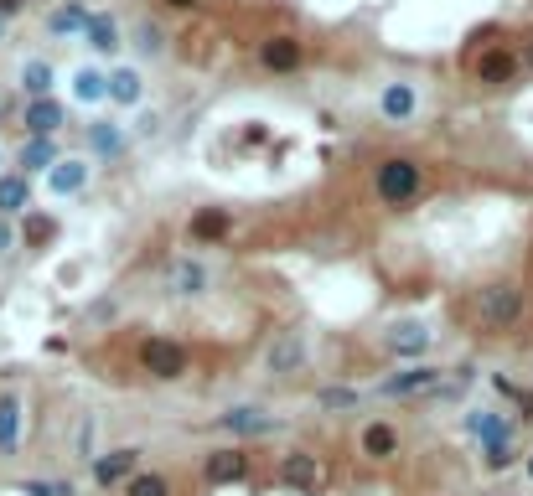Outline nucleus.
I'll return each instance as SVG.
<instances>
[{
	"instance_id": "nucleus-18",
	"label": "nucleus",
	"mask_w": 533,
	"mask_h": 496,
	"mask_svg": "<svg viewBox=\"0 0 533 496\" xmlns=\"http://www.w3.org/2000/svg\"><path fill=\"white\" fill-rule=\"evenodd\" d=\"M16 161H21V176H47L63 155H57V140H26Z\"/></svg>"
},
{
	"instance_id": "nucleus-29",
	"label": "nucleus",
	"mask_w": 533,
	"mask_h": 496,
	"mask_svg": "<svg viewBox=\"0 0 533 496\" xmlns=\"http://www.w3.org/2000/svg\"><path fill=\"white\" fill-rule=\"evenodd\" d=\"M125 496H171V481L156 476V471H145V476H135V481L125 486Z\"/></svg>"
},
{
	"instance_id": "nucleus-5",
	"label": "nucleus",
	"mask_w": 533,
	"mask_h": 496,
	"mask_svg": "<svg viewBox=\"0 0 533 496\" xmlns=\"http://www.w3.org/2000/svg\"><path fill=\"white\" fill-rule=\"evenodd\" d=\"M207 285H213L207 264H197V259H171L166 264V290L176 300H197V295H207Z\"/></svg>"
},
{
	"instance_id": "nucleus-34",
	"label": "nucleus",
	"mask_w": 533,
	"mask_h": 496,
	"mask_svg": "<svg viewBox=\"0 0 533 496\" xmlns=\"http://www.w3.org/2000/svg\"><path fill=\"white\" fill-rule=\"evenodd\" d=\"M166 6H176V11H192V6H202V0H166Z\"/></svg>"
},
{
	"instance_id": "nucleus-21",
	"label": "nucleus",
	"mask_w": 533,
	"mask_h": 496,
	"mask_svg": "<svg viewBox=\"0 0 533 496\" xmlns=\"http://www.w3.org/2000/svg\"><path fill=\"white\" fill-rule=\"evenodd\" d=\"M259 62L270 73H290L295 62H301V42H295V37H270V42L259 47Z\"/></svg>"
},
{
	"instance_id": "nucleus-15",
	"label": "nucleus",
	"mask_w": 533,
	"mask_h": 496,
	"mask_svg": "<svg viewBox=\"0 0 533 496\" xmlns=\"http://www.w3.org/2000/svg\"><path fill=\"white\" fill-rule=\"evenodd\" d=\"M16 83L26 88V99H52V83H57V68H52V62L47 57H26L21 62V68H16Z\"/></svg>"
},
{
	"instance_id": "nucleus-27",
	"label": "nucleus",
	"mask_w": 533,
	"mask_h": 496,
	"mask_svg": "<svg viewBox=\"0 0 533 496\" xmlns=\"http://www.w3.org/2000/svg\"><path fill=\"white\" fill-rule=\"evenodd\" d=\"M94 440H99V419L83 414V419H78V434H73V455H78V460H99V455H94Z\"/></svg>"
},
{
	"instance_id": "nucleus-23",
	"label": "nucleus",
	"mask_w": 533,
	"mask_h": 496,
	"mask_svg": "<svg viewBox=\"0 0 533 496\" xmlns=\"http://www.w3.org/2000/svg\"><path fill=\"white\" fill-rule=\"evenodd\" d=\"M26 202H32V181H26L21 171H6L0 176V217L26 212Z\"/></svg>"
},
{
	"instance_id": "nucleus-32",
	"label": "nucleus",
	"mask_w": 533,
	"mask_h": 496,
	"mask_svg": "<svg viewBox=\"0 0 533 496\" xmlns=\"http://www.w3.org/2000/svg\"><path fill=\"white\" fill-rule=\"evenodd\" d=\"M125 130H130L135 140H151V135L161 130V114H151V109H145V114H135V124H125Z\"/></svg>"
},
{
	"instance_id": "nucleus-12",
	"label": "nucleus",
	"mask_w": 533,
	"mask_h": 496,
	"mask_svg": "<svg viewBox=\"0 0 533 496\" xmlns=\"http://www.w3.org/2000/svg\"><path fill=\"white\" fill-rule=\"evenodd\" d=\"M202 471H207V481H213V486H233V481H244L249 476V455L244 450H213V455H207L202 460Z\"/></svg>"
},
{
	"instance_id": "nucleus-10",
	"label": "nucleus",
	"mask_w": 533,
	"mask_h": 496,
	"mask_svg": "<svg viewBox=\"0 0 533 496\" xmlns=\"http://www.w3.org/2000/svg\"><path fill=\"white\" fill-rule=\"evenodd\" d=\"M135 460H140V450H104L99 460H94V481L99 486H130L135 481Z\"/></svg>"
},
{
	"instance_id": "nucleus-20",
	"label": "nucleus",
	"mask_w": 533,
	"mask_h": 496,
	"mask_svg": "<svg viewBox=\"0 0 533 496\" xmlns=\"http://www.w3.org/2000/svg\"><path fill=\"white\" fill-rule=\"evenodd\" d=\"M83 42H88V52H104L109 57L114 47H120V21L94 11V16H88V26H83Z\"/></svg>"
},
{
	"instance_id": "nucleus-14",
	"label": "nucleus",
	"mask_w": 533,
	"mask_h": 496,
	"mask_svg": "<svg viewBox=\"0 0 533 496\" xmlns=\"http://www.w3.org/2000/svg\"><path fill=\"white\" fill-rule=\"evenodd\" d=\"M414 109H420V93H414V83H383V93H378V114H383V119L404 124V119H414Z\"/></svg>"
},
{
	"instance_id": "nucleus-24",
	"label": "nucleus",
	"mask_w": 533,
	"mask_h": 496,
	"mask_svg": "<svg viewBox=\"0 0 533 496\" xmlns=\"http://www.w3.org/2000/svg\"><path fill=\"white\" fill-rule=\"evenodd\" d=\"M88 150L94 155H120L125 150V130L114 119H94L88 124Z\"/></svg>"
},
{
	"instance_id": "nucleus-37",
	"label": "nucleus",
	"mask_w": 533,
	"mask_h": 496,
	"mask_svg": "<svg viewBox=\"0 0 533 496\" xmlns=\"http://www.w3.org/2000/svg\"><path fill=\"white\" fill-rule=\"evenodd\" d=\"M0 37H6V16H0Z\"/></svg>"
},
{
	"instance_id": "nucleus-38",
	"label": "nucleus",
	"mask_w": 533,
	"mask_h": 496,
	"mask_svg": "<svg viewBox=\"0 0 533 496\" xmlns=\"http://www.w3.org/2000/svg\"><path fill=\"white\" fill-rule=\"evenodd\" d=\"M528 476H533V455H528Z\"/></svg>"
},
{
	"instance_id": "nucleus-8",
	"label": "nucleus",
	"mask_w": 533,
	"mask_h": 496,
	"mask_svg": "<svg viewBox=\"0 0 533 496\" xmlns=\"http://www.w3.org/2000/svg\"><path fill=\"white\" fill-rule=\"evenodd\" d=\"M435 388H440V367H430V362H414V367L394 372V378L383 383L378 393H383V398H409V393H435Z\"/></svg>"
},
{
	"instance_id": "nucleus-26",
	"label": "nucleus",
	"mask_w": 533,
	"mask_h": 496,
	"mask_svg": "<svg viewBox=\"0 0 533 496\" xmlns=\"http://www.w3.org/2000/svg\"><path fill=\"white\" fill-rule=\"evenodd\" d=\"M513 68H518V57H513V52H487V57L477 62V78H482V83H508Z\"/></svg>"
},
{
	"instance_id": "nucleus-25",
	"label": "nucleus",
	"mask_w": 533,
	"mask_h": 496,
	"mask_svg": "<svg viewBox=\"0 0 533 496\" xmlns=\"http://www.w3.org/2000/svg\"><path fill=\"white\" fill-rule=\"evenodd\" d=\"M394 450H399L394 424H368V429H363V455H368V460H389Z\"/></svg>"
},
{
	"instance_id": "nucleus-35",
	"label": "nucleus",
	"mask_w": 533,
	"mask_h": 496,
	"mask_svg": "<svg viewBox=\"0 0 533 496\" xmlns=\"http://www.w3.org/2000/svg\"><path fill=\"white\" fill-rule=\"evenodd\" d=\"M523 62H528V68H533V42H528V47H523Z\"/></svg>"
},
{
	"instance_id": "nucleus-7",
	"label": "nucleus",
	"mask_w": 533,
	"mask_h": 496,
	"mask_svg": "<svg viewBox=\"0 0 533 496\" xmlns=\"http://www.w3.org/2000/svg\"><path fill=\"white\" fill-rule=\"evenodd\" d=\"M264 367L275 372V378H285V372H301L306 367V336L301 331H280L270 341V352H264Z\"/></svg>"
},
{
	"instance_id": "nucleus-6",
	"label": "nucleus",
	"mask_w": 533,
	"mask_h": 496,
	"mask_svg": "<svg viewBox=\"0 0 533 496\" xmlns=\"http://www.w3.org/2000/svg\"><path fill=\"white\" fill-rule=\"evenodd\" d=\"M88 176H94V166L83 161V155H63L52 171H47V197H78Z\"/></svg>"
},
{
	"instance_id": "nucleus-30",
	"label": "nucleus",
	"mask_w": 533,
	"mask_h": 496,
	"mask_svg": "<svg viewBox=\"0 0 533 496\" xmlns=\"http://www.w3.org/2000/svg\"><path fill=\"white\" fill-rule=\"evenodd\" d=\"M130 37H135V52H140V57H156V52H161V31H156L151 21H140Z\"/></svg>"
},
{
	"instance_id": "nucleus-31",
	"label": "nucleus",
	"mask_w": 533,
	"mask_h": 496,
	"mask_svg": "<svg viewBox=\"0 0 533 496\" xmlns=\"http://www.w3.org/2000/svg\"><path fill=\"white\" fill-rule=\"evenodd\" d=\"M316 403H321L327 414H337V409H352V403H358V393H352V388H321Z\"/></svg>"
},
{
	"instance_id": "nucleus-2",
	"label": "nucleus",
	"mask_w": 533,
	"mask_h": 496,
	"mask_svg": "<svg viewBox=\"0 0 533 496\" xmlns=\"http://www.w3.org/2000/svg\"><path fill=\"white\" fill-rule=\"evenodd\" d=\"M414 192H420V166L409 161V155H394V161H383L378 166V197L383 202H409Z\"/></svg>"
},
{
	"instance_id": "nucleus-1",
	"label": "nucleus",
	"mask_w": 533,
	"mask_h": 496,
	"mask_svg": "<svg viewBox=\"0 0 533 496\" xmlns=\"http://www.w3.org/2000/svg\"><path fill=\"white\" fill-rule=\"evenodd\" d=\"M471 316H477L482 331H508L518 316H523V290L518 285H482L477 295H471Z\"/></svg>"
},
{
	"instance_id": "nucleus-19",
	"label": "nucleus",
	"mask_w": 533,
	"mask_h": 496,
	"mask_svg": "<svg viewBox=\"0 0 533 496\" xmlns=\"http://www.w3.org/2000/svg\"><path fill=\"white\" fill-rule=\"evenodd\" d=\"M88 0H68V6H57L52 16H47V31L52 37H83V26H88Z\"/></svg>"
},
{
	"instance_id": "nucleus-16",
	"label": "nucleus",
	"mask_w": 533,
	"mask_h": 496,
	"mask_svg": "<svg viewBox=\"0 0 533 496\" xmlns=\"http://www.w3.org/2000/svg\"><path fill=\"white\" fill-rule=\"evenodd\" d=\"M57 130H63V104H57V99L26 104V140H52Z\"/></svg>"
},
{
	"instance_id": "nucleus-4",
	"label": "nucleus",
	"mask_w": 533,
	"mask_h": 496,
	"mask_svg": "<svg viewBox=\"0 0 533 496\" xmlns=\"http://www.w3.org/2000/svg\"><path fill=\"white\" fill-rule=\"evenodd\" d=\"M430 341H435V331H430L425 321H394V326H389V336H383V347H389L394 357H404V362L414 367V362H425Z\"/></svg>"
},
{
	"instance_id": "nucleus-11",
	"label": "nucleus",
	"mask_w": 533,
	"mask_h": 496,
	"mask_svg": "<svg viewBox=\"0 0 533 496\" xmlns=\"http://www.w3.org/2000/svg\"><path fill=\"white\" fill-rule=\"evenodd\" d=\"M218 424L233 429V434H275V429H280V419H275L270 409H259V403H239V409L218 414Z\"/></svg>"
},
{
	"instance_id": "nucleus-28",
	"label": "nucleus",
	"mask_w": 533,
	"mask_h": 496,
	"mask_svg": "<svg viewBox=\"0 0 533 496\" xmlns=\"http://www.w3.org/2000/svg\"><path fill=\"white\" fill-rule=\"evenodd\" d=\"M223 233H228V212L213 207V212H197L192 217V238H223Z\"/></svg>"
},
{
	"instance_id": "nucleus-3",
	"label": "nucleus",
	"mask_w": 533,
	"mask_h": 496,
	"mask_svg": "<svg viewBox=\"0 0 533 496\" xmlns=\"http://www.w3.org/2000/svg\"><path fill=\"white\" fill-rule=\"evenodd\" d=\"M140 367L151 372V378L171 383V378H182V372H187V352L176 347V341H161V336H151V341H140Z\"/></svg>"
},
{
	"instance_id": "nucleus-17",
	"label": "nucleus",
	"mask_w": 533,
	"mask_h": 496,
	"mask_svg": "<svg viewBox=\"0 0 533 496\" xmlns=\"http://www.w3.org/2000/svg\"><path fill=\"white\" fill-rule=\"evenodd\" d=\"M109 104H120V109H140V104H145V78H140V68H114V73H109Z\"/></svg>"
},
{
	"instance_id": "nucleus-13",
	"label": "nucleus",
	"mask_w": 533,
	"mask_h": 496,
	"mask_svg": "<svg viewBox=\"0 0 533 496\" xmlns=\"http://www.w3.org/2000/svg\"><path fill=\"white\" fill-rule=\"evenodd\" d=\"M68 93H73V104H78V109H99V104H109V73H99V68H78V73L68 78Z\"/></svg>"
},
{
	"instance_id": "nucleus-9",
	"label": "nucleus",
	"mask_w": 533,
	"mask_h": 496,
	"mask_svg": "<svg viewBox=\"0 0 533 496\" xmlns=\"http://www.w3.org/2000/svg\"><path fill=\"white\" fill-rule=\"evenodd\" d=\"M280 481L295 486V491H321V460L311 450H290L280 460Z\"/></svg>"
},
{
	"instance_id": "nucleus-33",
	"label": "nucleus",
	"mask_w": 533,
	"mask_h": 496,
	"mask_svg": "<svg viewBox=\"0 0 533 496\" xmlns=\"http://www.w3.org/2000/svg\"><path fill=\"white\" fill-rule=\"evenodd\" d=\"M21 243V233H16V223H11V217H0V259H6L11 254V248Z\"/></svg>"
},
{
	"instance_id": "nucleus-36",
	"label": "nucleus",
	"mask_w": 533,
	"mask_h": 496,
	"mask_svg": "<svg viewBox=\"0 0 533 496\" xmlns=\"http://www.w3.org/2000/svg\"><path fill=\"white\" fill-rule=\"evenodd\" d=\"M0 176H6V150H0Z\"/></svg>"
},
{
	"instance_id": "nucleus-22",
	"label": "nucleus",
	"mask_w": 533,
	"mask_h": 496,
	"mask_svg": "<svg viewBox=\"0 0 533 496\" xmlns=\"http://www.w3.org/2000/svg\"><path fill=\"white\" fill-rule=\"evenodd\" d=\"M21 450V398L6 393L0 398V455H16Z\"/></svg>"
}]
</instances>
